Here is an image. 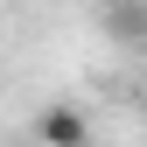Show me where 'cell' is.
<instances>
[{
	"instance_id": "cell-2",
	"label": "cell",
	"mask_w": 147,
	"mask_h": 147,
	"mask_svg": "<svg viewBox=\"0 0 147 147\" xmlns=\"http://www.w3.org/2000/svg\"><path fill=\"white\" fill-rule=\"evenodd\" d=\"M105 21H112V35H119V42H140V35H147V0H119Z\"/></svg>"
},
{
	"instance_id": "cell-1",
	"label": "cell",
	"mask_w": 147,
	"mask_h": 147,
	"mask_svg": "<svg viewBox=\"0 0 147 147\" xmlns=\"http://www.w3.org/2000/svg\"><path fill=\"white\" fill-rule=\"evenodd\" d=\"M35 140L42 147H91V119L77 105H49V112H35Z\"/></svg>"
}]
</instances>
